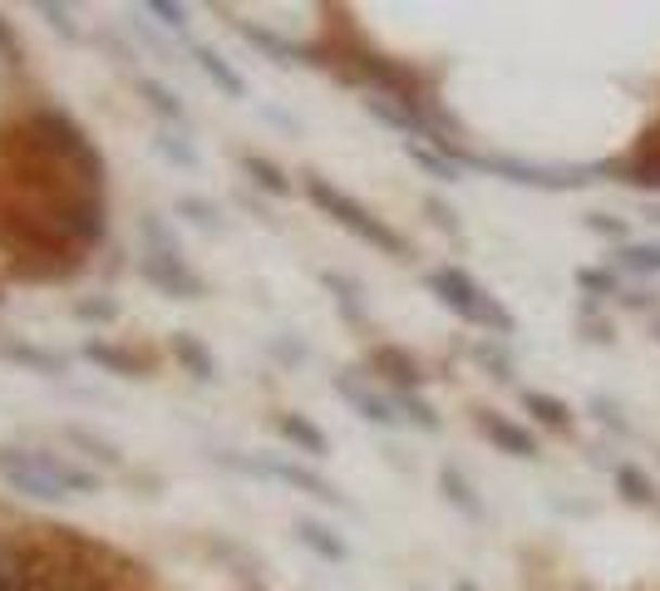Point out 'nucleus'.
<instances>
[{"mask_svg":"<svg viewBox=\"0 0 660 591\" xmlns=\"http://www.w3.org/2000/svg\"><path fill=\"white\" fill-rule=\"evenodd\" d=\"M0 591H21V587H15V562L11 557L0 562Z\"/></svg>","mask_w":660,"mask_h":591,"instance_id":"nucleus-44","label":"nucleus"},{"mask_svg":"<svg viewBox=\"0 0 660 591\" xmlns=\"http://www.w3.org/2000/svg\"><path fill=\"white\" fill-rule=\"evenodd\" d=\"M424 286L434 291V296L458 316V321L483 325V331H493L498 341L518 335V321H512V311L498 301V296H488V291H483L464 267H434V271L424 277Z\"/></svg>","mask_w":660,"mask_h":591,"instance_id":"nucleus-3","label":"nucleus"},{"mask_svg":"<svg viewBox=\"0 0 660 591\" xmlns=\"http://www.w3.org/2000/svg\"><path fill=\"white\" fill-rule=\"evenodd\" d=\"M424 213L434 217V227H444L448 236H458V232H464V227H458V213H454V207H448V203H439V197H424Z\"/></svg>","mask_w":660,"mask_h":591,"instance_id":"nucleus-40","label":"nucleus"},{"mask_svg":"<svg viewBox=\"0 0 660 591\" xmlns=\"http://www.w3.org/2000/svg\"><path fill=\"white\" fill-rule=\"evenodd\" d=\"M458 163L479 172H498L518 188H543V193H562V188H586L597 168H547V163H522L508 158V153H464L458 149Z\"/></svg>","mask_w":660,"mask_h":591,"instance_id":"nucleus-5","label":"nucleus"},{"mask_svg":"<svg viewBox=\"0 0 660 591\" xmlns=\"http://www.w3.org/2000/svg\"><path fill=\"white\" fill-rule=\"evenodd\" d=\"M139 94L149 99V108L163 118V124H168V129H173V124H178V129L188 124V104H182V94H173V89L163 85V79H149V75H143V79H139Z\"/></svg>","mask_w":660,"mask_h":591,"instance_id":"nucleus-25","label":"nucleus"},{"mask_svg":"<svg viewBox=\"0 0 660 591\" xmlns=\"http://www.w3.org/2000/svg\"><path fill=\"white\" fill-rule=\"evenodd\" d=\"M79 355H85L89 365H99L104 375H118V380H139L143 370V360L134 350H118V345H109V341H99V335H89L85 345H79Z\"/></svg>","mask_w":660,"mask_h":591,"instance_id":"nucleus-16","label":"nucleus"},{"mask_svg":"<svg viewBox=\"0 0 660 591\" xmlns=\"http://www.w3.org/2000/svg\"><path fill=\"white\" fill-rule=\"evenodd\" d=\"M646 217H650V222H660V207H650V213H646Z\"/></svg>","mask_w":660,"mask_h":591,"instance_id":"nucleus-46","label":"nucleus"},{"mask_svg":"<svg viewBox=\"0 0 660 591\" xmlns=\"http://www.w3.org/2000/svg\"><path fill=\"white\" fill-rule=\"evenodd\" d=\"M232 30L242 35L252 50H262L271 60V65H310V50H301V44H291L287 35L267 30V25H256V21H232Z\"/></svg>","mask_w":660,"mask_h":591,"instance_id":"nucleus-11","label":"nucleus"},{"mask_svg":"<svg viewBox=\"0 0 660 591\" xmlns=\"http://www.w3.org/2000/svg\"><path fill=\"white\" fill-rule=\"evenodd\" d=\"M592 409H597V420L607 424V429H617V434H631V424H626V414H621V404H611L607 395H597V399H592Z\"/></svg>","mask_w":660,"mask_h":591,"instance_id":"nucleus-37","label":"nucleus"},{"mask_svg":"<svg viewBox=\"0 0 660 591\" xmlns=\"http://www.w3.org/2000/svg\"><path fill=\"white\" fill-rule=\"evenodd\" d=\"M0 60H5V65H15V69H21V60H25L21 40H15V30L5 21H0Z\"/></svg>","mask_w":660,"mask_h":591,"instance_id":"nucleus-42","label":"nucleus"},{"mask_svg":"<svg viewBox=\"0 0 660 591\" xmlns=\"http://www.w3.org/2000/svg\"><path fill=\"white\" fill-rule=\"evenodd\" d=\"M178 213L188 217L192 227H203V232H223V213H217L213 203H207V197H178Z\"/></svg>","mask_w":660,"mask_h":591,"instance_id":"nucleus-31","label":"nucleus"},{"mask_svg":"<svg viewBox=\"0 0 660 591\" xmlns=\"http://www.w3.org/2000/svg\"><path fill=\"white\" fill-rule=\"evenodd\" d=\"M621 306H636V311H650V306H656V296H650V291H626V296H621Z\"/></svg>","mask_w":660,"mask_h":591,"instance_id":"nucleus-43","label":"nucleus"},{"mask_svg":"<svg viewBox=\"0 0 660 591\" xmlns=\"http://www.w3.org/2000/svg\"><path fill=\"white\" fill-rule=\"evenodd\" d=\"M296 542L306 552H316L320 562H351V548H345V538L335 532V527H326V523H316V517H296Z\"/></svg>","mask_w":660,"mask_h":591,"instance_id":"nucleus-17","label":"nucleus"},{"mask_svg":"<svg viewBox=\"0 0 660 591\" xmlns=\"http://www.w3.org/2000/svg\"><path fill=\"white\" fill-rule=\"evenodd\" d=\"M64 439L75 444L79 453H89V459H94V463H109V468H114V463L124 459V453H118L114 444L104 439V434H94V429H79V424H69V429H64Z\"/></svg>","mask_w":660,"mask_h":591,"instance_id":"nucleus-29","label":"nucleus"},{"mask_svg":"<svg viewBox=\"0 0 660 591\" xmlns=\"http://www.w3.org/2000/svg\"><path fill=\"white\" fill-rule=\"evenodd\" d=\"M576 286L592 291V296H621L617 271H601V267H582V271H576Z\"/></svg>","mask_w":660,"mask_h":591,"instance_id":"nucleus-35","label":"nucleus"},{"mask_svg":"<svg viewBox=\"0 0 660 591\" xmlns=\"http://www.w3.org/2000/svg\"><path fill=\"white\" fill-rule=\"evenodd\" d=\"M611 473H617V488H621V498H626V503H636V508L656 503V484H650V478L636 468V463H617Z\"/></svg>","mask_w":660,"mask_h":591,"instance_id":"nucleus-28","label":"nucleus"},{"mask_svg":"<svg viewBox=\"0 0 660 591\" xmlns=\"http://www.w3.org/2000/svg\"><path fill=\"white\" fill-rule=\"evenodd\" d=\"M0 360H11V365H25L35 375H69V360L60 350H45V345H30V341H0Z\"/></svg>","mask_w":660,"mask_h":591,"instance_id":"nucleus-15","label":"nucleus"},{"mask_svg":"<svg viewBox=\"0 0 660 591\" xmlns=\"http://www.w3.org/2000/svg\"><path fill=\"white\" fill-rule=\"evenodd\" d=\"M168 350H173V360H178L182 370H188L192 380H198V385H217V360H213V350H207L203 341H198V335L192 331H173L168 335Z\"/></svg>","mask_w":660,"mask_h":591,"instance_id":"nucleus-14","label":"nucleus"},{"mask_svg":"<svg viewBox=\"0 0 660 591\" xmlns=\"http://www.w3.org/2000/svg\"><path fill=\"white\" fill-rule=\"evenodd\" d=\"M60 227L75 236V242H85V247H99V242H104V232H109L104 203H99V197H79V203H69L60 213Z\"/></svg>","mask_w":660,"mask_h":591,"instance_id":"nucleus-13","label":"nucleus"},{"mask_svg":"<svg viewBox=\"0 0 660 591\" xmlns=\"http://www.w3.org/2000/svg\"><path fill=\"white\" fill-rule=\"evenodd\" d=\"M143 11H149L153 21L163 25V30H173V35H188V5H178V0H149Z\"/></svg>","mask_w":660,"mask_h":591,"instance_id":"nucleus-34","label":"nucleus"},{"mask_svg":"<svg viewBox=\"0 0 660 591\" xmlns=\"http://www.w3.org/2000/svg\"><path fill=\"white\" fill-rule=\"evenodd\" d=\"M370 370L394 389H419V385H424V365H419L409 350H399V345H375Z\"/></svg>","mask_w":660,"mask_h":591,"instance_id":"nucleus-10","label":"nucleus"},{"mask_svg":"<svg viewBox=\"0 0 660 591\" xmlns=\"http://www.w3.org/2000/svg\"><path fill=\"white\" fill-rule=\"evenodd\" d=\"M30 139L40 143L45 153L64 158L69 168H79L94 188L104 183V153L94 149V139H89V133L79 129L64 108H35V114H30Z\"/></svg>","mask_w":660,"mask_h":591,"instance_id":"nucleus-4","label":"nucleus"},{"mask_svg":"<svg viewBox=\"0 0 660 591\" xmlns=\"http://www.w3.org/2000/svg\"><path fill=\"white\" fill-rule=\"evenodd\" d=\"M330 389H335V395H341L345 404H351L365 424H380V429H394V424H399V414H394L390 395H380V389H370L360 375H355V370H341V375L330 380Z\"/></svg>","mask_w":660,"mask_h":591,"instance_id":"nucleus-8","label":"nucleus"},{"mask_svg":"<svg viewBox=\"0 0 660 591\" xmlns=\"http://www.w3.org/2000/svg\"><path fill=\"white\" fill-rule=\"evenodd\" d=\"M271 355H277L281 365H306V345L301 341H287V335H277V341H271Z\"/></svg>","mask_w":660,"mask_h":591,"instance_id":"nucleus-41","label":"nucleus"},{"mask_svg":"<svg viewBox=\"0 0 660 591\" xmlns=\"http://www.w3.org/2000/svg\"><path fill=\"white\" fill-rule=\"evenodd\" d=\"M473 360H479L493 380H512V355L503 350L498 341H479V345H473Z\"/></svg>","mask_w":660,"mask_h":591,"instance_id":"nucleus-32","label":"nucleus"},{"mask_svg":"<svg viewBox=\"0 0 660 591\" xmlns=\"http://www.w3.org/2000/svg\"><path fill=\"white\" fill-rule=\"evenodd\" d=\"M320 281H326V291L335 296V306H341L345 321L360 325L365 321V291H360V281L345 277V271H320Z\"/></svg>","mask_w":660,"mask_h":591,"instance_id":"nucleus-26","label":"nucleus"},{"mask_svg":"<svg viewBox=\"0 0 660 591\" xmlns=\"http://www.w3.org/2000/svg\"><path fill=\"white\" fill-rule=\"evenodd\" d=\"M192 60H198V69H203V75L213 79L227 99H246V79L232 69V60H227V54H217L213 44H192Z\"/></svg>","mask_w":660,"mask_h":591,"instance_id":"nucleus-20","label":"nucleus"},{"mask_svg":"<svg viewBox=\"0 0 660 591\" xmlns=\"http://www.w3.org/2000/svg\"><path fill=\"white\" fill-rule=\"evenodd\" d=\"M242 172L252 178L256 188H262V193H271V197H287V193H291L287 168H281V163H271L267 153H252V149H246V153H242Z\"/></svg>","mask_w":660,"mask_h":591,"instance_id":"nucleus-23","label":"nucleus"},{"mask_svg":"<svg viewBox=\"0 0 660 591\" xmlns=\"http://www.w3.org/2000/svg\"><path fill=\"white\" fill-rule=\"evenodd\" d=\"M522 409L533 414L543 429H572V404H562L557 395H543V389H522Z\"/></svg>","mask_w":660,"mask_h":591,"instance_id":"nucleus-27","label":"nucleus"},{"mask_svg":"<svg viewBox=\"0 0 660 591\" xmlns=\"http://www.w3.org/2000/svg\"><path fill=\"white\" fill-rule=\"evenodd\" d=\"M0 306H5V296H0Z\"/></svg>","mask_w":660,"mask_h":591,"instance_id":"nucleus-48","label":"nucleus"},{"mask_svg":"<svg viewBox=\"0 0 660 591\" xmlns=\"http://www.w3.org/2000/svg\"><path fill=\"white\" fill-rule=\"evenodd\" d=\"M0 478L15 493H30L40 503H60V498H85L99 493V478L75 468L69 459H54L45 449H0Z\"/></svg>","mask_w":660,"mask_h":591,"instance_id":"nucleus-1","label":"nucleus"},{"mask_svg":"<svg viewBox=\"0 0 660 591\" xmlns=\"http://www.w3.org/2000/svg\"><path fill=\"white\" fill-rule=\"evenodd\" d=\"M405 153H409V163H415V168H424L429 178H434V183H458V178H464L458 149L444 153V149H429V143H405Z\"/></svg>","mask_w":660,"mask_h":591,"instance_id":"nucleus-21","label":"nucleus"},{"mask_svg":"<svg viewBox=\"0 0 660 591\" xmlns=\"http://www.w3.org/2000/svg\"><path fill=\"white\" fill-rule=\"evenodd\" d=\"M277 434L291 444V449H301L306 459H326L330 453V439L320 424H310L306 414H296V409H287V414H277Z\"/></svg>","mask_w":660,"mask_h":591,"instance_id":"nucleus-18","label":"nucleus"},{"mask_svg":"<svg viewBox=\"0 0 660 591\" xmlns=\"http://www.w3.org/2000/svg\"><path fill=\"white\" fill-rule=\"evenodd\" d=\"M611 271L626 277H660V242H626L611 252Z\"/></svg>","mask_w":660,"mask_h":591,"instance_id":"nucleus-22","label":"nucleus"},{"mask_svg":"<svg viewBox=\"0 0 660 591\" xmlns=\"http://www.w3.org/2000/svg\"><path fill=\"white\" fill-rule=\"evenodd\" d=\"M306 197L330 217V222H341L351 236L370 242L375 252H384V257H394V261H409V242H405V236L394 232L384 217H375L365 203H355L351 193H341V188L330 183V178H320V172H306Z\"/></svg>","mask_w":660,"mask_h":591,"instance_id":"nucleus-2","label":"nucleus"},{"mask_svg":"<svg viewBox=\"0 0 660 591\" xmlns=\"http://www.w3.org/2000/svg\"><path fill=\"white\" fill-rule=\"evenodd\" d=\"M586 227H592V232H601V236H617L621 247H626V222H621V217H611V213H586Z\"/></svg>","mask_w":660,"mask_h":591,"instance_id":"nucleus-39","label":"nucleus"},{"mask_svg":"<svg viewBox=\"0 0 660 591\" xmlns=\"http://www.w3.org/2000/svg\"><path fill=\"white\" fill-rule=\"evenodd\" d=\"M75 316H79V321L104 325V321H114V316H118V306H114V301H104V296H94V301H79V306H75Z\"/></svg>","mask_w":660,"mask_h":591,"instance_id":"nucleus-38","label":"nucleus"},{"mask_svg":"<svg viewBox=\"0 0 660 591\" xmlns=\"http://www.w3.org/2000/svg\"><path fill=\"white\" fill-rule=\"evenodd\" d=\"M153 149H158L163 158L173 163V168H188V172L198 168V149H192V143L182 139V129H178V133H173V129H163L158 139H153Z\"/></svg>","mask_w":660,"mask_h":591,"instance_id":"nucleus-30","label":"nucleus"},{"mask_svg":"<svg viewBox=\"0 0 660 591\" xmlns=\"http://www.w3.org/2000/svg\"><path fill=\"white\" fill-rule=\"evenodd\" d=\"M217 463H227V468H237V473H252V478H277V484H287V488H296V493H306V498H316V503H330V508H345V493L330 478H320L316 468H306V463H291V459H277V453H267V459H242V453H232V449H223V453H213Z\"/></svg>","mask_w":660,"mask_h":591,"instance_id":"nucleus-6","label":"nucleus"},{"mask_svg":"<svg viewBox=\"0 0 660 591\" xmlns=\"http://www.w3.org/2000/svg\"><path fill=\"white\" fill-rule=\"evenodd\" d=\"M35 15H40L50 30H60L64 40H79V25H75V11H69V5H60V0H40Z\"/></svg>","mask_w":660,"mask_h":591,"instance_id":"nucleus-33","label":"nucleus"},{"mask_svg":"<svg viewBox=\"0 0 660 591\" xmlns=\"http://www.w3.org/2000/svg\"><path fill=\"white\" fill-rule=\"evenodd\" d=\"M473 424H479L483 439L498 444V449L512 453V459H537L533 429H522L518 420H508V414H498V409H473Z\"/></svg>","mask_w":660,"mask_h":591,"instance_id":"nucleus-9","label":"nucleus"},{"mask_svg":"<svg viewBox=\"0 0 660 591\" xmlns=\"http://www.w3.org/2000/svg\"><path fill=\"white\" fill-rule=\"evenodd\" d=\"M390 404H394V414H399L405 424H415V429H424V434H439V429H444V420H439V409L429 404L424 395H415V389H394Z\"/></svg>","mask_w":660,"mask_h":591,"instance_id":"nucleus-24","label":"nucleus"},{"mask_svg":"<svg viewBox=\"0 0 660 591\" xmlns=\"http://www.w3.org/2000/svg\"><path fill=\"white\" fill-rule=\"evenodd\" d=\"M139 271L149 286L163 291V296H178V301H203L207 296V281L182 261V252H143Z\"/></svg>","mask_w":660,"mask_h":591,"instance_id":"nucleus-7","label":"nucleus"},{"mask_svg":"<svg viewBox=\"0 0 660 591\" xmlns=\"http://www.w3.org/2000/svg\"><path fill=\"white\" fill-rule=\"evenodd\" d=\"M439 493H444L448 508H458V513L469 517V523H483V517H488V503L479 498L473 478L458 468V463H439Z\"/></svg>","mask_w":660,"mask_h":591,"instance_id":"nucleus-12","label":"nucleus"},{"mask_svg":"<svg viewBox=\"0 0 660 591\" xmlns=\"http://www.w3.org/2000/svg\"><path fill=\"white\" fill-rule=\"evenodd\" d=\"M656 341H660V316H656Z\"/></svg>","mask_w":660,"mask_h":591,"instance_id":"nucleus-47","label":"nucleus"},{"mask_svg":"<svg viewBox=\"0 0 660 591\" xmlns=\"http://www.w3.org/2000/svg\"><path fill=\"white\" fill-rule=\"evenodd\" d=\"M454 591H479V587H473V581H454Z\"/></svg>","mask_w":660,"mask_h":591,"instance_id":"nucleus-45","label":"nucleus"},{"mask_svg":"<svg viewBox=\"0 0 660 591\" xmlns=\"http://www.w3.org/2000/svg\"><path fill=\"white\" fill-rule=\"evenodd\" d=\"M143 242H149V252H178V236L163 227V217L143 213Z\"/></svg>","mask_w":660,"mask_h":591,"instance_id":"nucleus-36","label":"nucleus"},{"mask_svg":"<svg viewBox=\"0 0 660 591\" xmlns=\"http://www.w3.org/2000/svg\"><path fill=\"white\" fill-rule=\"evenodd\" d=\"M15 587L21 591H60L54 581V562L45 557L40 548H15Z\"/></svg>","mask_w":660,"mask_h":591,"instance_id":"nucleus-19","label":"nucleus"}]
</instances>
